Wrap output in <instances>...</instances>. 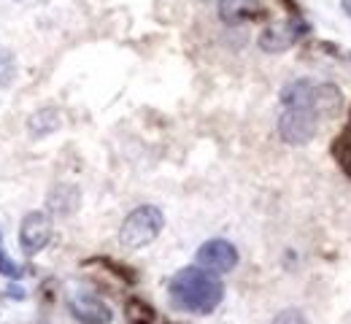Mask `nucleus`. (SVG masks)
I'll return each instance as SVG.
<instances>
[{
	"mask_svg": "<svg viewBox=\"0 0 351 324\" xmlns=\"http://www.w3.org/2000/svg\"><path fill=\"white\" fill-rule=\"evenodd\" d=\"M168 295L178 311H186L195 316H208L219 308L221 297H224V284L217 273L197 265V268L178 271L168 284Z\"/></svg>",
	"mask_w": 351,
	"mask_h": 324,
	"instance_id": "obj_1",
	"label": "nucleus"
},
{
	"mask_svg": "<svg viewBox=\"0 0 351 324\" xmlns=\"http://www.w3.org/2000/svg\"><path fill=\"white\" fill-rule=\"evenodd\" d=\"M162 227H165V214L157 205H138L122 222L119 243L125 249H143L157 240Z\"/></svg>",
	"mask_w": 351,
	"mask_h": 324,
	"instance_id": "obj_2",
	"label": "nucleus"
},
{
	"mask_svg": "<svg viewBox=\"0 0 351 324\" xmlns=\"http://www.w3.org/2000/svg\"><path fill=\"white\" fill-rule=\"evenodd\" d=\"M316 136V114L308 108H284L278 116V138L289 146H306Z\"/></svg>",
	"mask_w": 351,
	"mask_h": 324,
	"instance_id": "obj_3",
	"label": "nucleus"
},
{
	"mask_svg": "<svg viewBox=\"0 0 351 324\" xmlns=\"http://www.w3.org/2000/svg\"><path fill=\"white\" fill-rule=\"evenodd\" d=\"M197 265L200 268H206V271H211V273H230V271H235V265H238V249L230 243V240H224V238H214V240H206L200 249H197Z\"/></svg>",
	"mask_w": 351,
	"mask_h": 324,
	"instance_id": "obj_4",
	"label": "nucleus"
},
{
	"mask_svg": "<svg viewBox=\"0 0 351 324\" xmlns=\"http://www.w3.org/2000/svg\"><path fill=\"white\" fill-rule=\"evenodd\" d=\"M51 238V219L46 211H30L25 219H22V227H19V246L27 257H36L38 251H44L46 243Z\"/></svg>",
	"mask_w": 351,
	"mask_h": 324,
	"instance_id": "obj_5",
	"label": "nucleus"
},
{
	"mask_svg": "<svg viewBox=\"0 0 351 324\" xmlns=\"http://www.w3.org/2000/svg\"><path fill=\"white\" fill-rule=\"evenodd\" d=\"M68 308H71L73 319L82 324H111V319H114L111 308H108L100 297H95V295H89V292L73 295L71 303H68Z\"/></svg>",
	"mask_w": 351,
	"mask_h": 324,
	"instance_id": "obj_6",
	"label": "nucleus"
},
{
	"mask_svg": "<svg viewBox=\"0 0 351 324\" xmlns=\"http://www.w3.org/2000/svg\"><path fill=\"white\" fill-rule=\"evenodd\" d=\"M311 111L316 119H338L343 111V95L335 84H316L313 90V105Z\"/></svg>",
	"mask_w": 351,
	"mask_h": 324,
	"instance_id": "obj_7",
	"label": "nucleus"
},
{
	"mask_svg": "<svg viewBox=\"0 0 351 324\" xmlns=\"http://www.w3.org/2000/svg\"><path fill=\"white\" fill-rule=\"evenodd\" d=\"M219 16L227 25H243L263 16L260 0H219Z\"/></svg>",
	"mask_w": 351,
	"mask_h": 324,
	"instance_id": "obj_8",
	"label": "nucleus"
},
{
	"mask_svg": "<svg viewBox=\"0 0 351 324\" xmlns=\"http://www.w3.org/2000/svg\"><path fill=\"white\" fill-rule=\"evenodd\" d=\"M313 90H316V82H311V79L289 82L281 90V105L284 108H308L311 111V105H313Z\"/></svg>",
	"mask_w": 351,
	"mask_h": 324,
	"instance_id": "obj_9",
	"label": "nucleus"
},
{
	"mask_svg": "<svg viewBox=\"0 0 351 324\" xmlns=\"http://www.w3.org/2000/svg\"><path fill=\"white\" fill-rule=\"evenodd\" d=\"M295 36H298V30L292 22H278V25H270L267 30H263L260 47L265 51H287L295 44Z\"/></svg>",
	"mask_w": 351,
	"mask_h": 324,
	"instance_id": "obj_10",
	"label": "nucleus"
},
{
	"mask_svg": "<svg viewBox=\"0 0 351 324\" xmlns=\"http://www.w3.org/2000/svg\"><path fill=\"white\" fill-rule=\"evenodd\" d=\"M49 208L54 211V214H73L76 208H79V189L71 184H60L54 186V192H51V197H49Z\"/></svg>",
	"mask_w": 351,
	"mask_h": 324,
	"instance_id": "obj_11",
	"label": "nucleus"
},
{
	"mask_svg": "<svg viewBox=\"0 0 351 324\" xmlns=\"http://www.w3.org/2000/svg\"><path fill=\"white\" fill-rule=\"evenodd\" d=\"M27 127H30V133H33L36 138H38V136H49V133H54V130L60 127V114L51 111V108H44V111H38V114L30 116Z\"/></svg>",
	"mask_w": 351,
	"mask_h": 324,
	"instance_id": "obj_12",
	"label": "nucleus"
},
{
	"mask_svg": "<svg viewBox=\"0 0 351 324\" xmlns=\"http://www.w3.org/2000/svg\"><path fill=\"white\" fill-rule=\"evenodd\" d=\"M125 316H128V322L130 324H152L154 322V311H152L143 300H128Z\"/></svg>",
	"mask_w": 351,
	"mask_h": 324,
	"instance_id": "obj_13",
	"label": "nucleus"
},
{
	"mask_svg": "<svg viewBox=\"0 0 351 324\" xmlns=\"http://www.w3.org/2000/svg\"><path fill=\"white\" fill-rule=\"evenodd\" d=\"M332 154H335V162L341 165V171L346 173L351 179V136L346 138L335 140V146H332Z\"/></svg>",
	"mask_w": 351,
	"mask_h": 324,
	"instance_id": "obj_14",
	"label": "nucleus"
},
{
	"mask_svg": "<svg viewBox=\"0 0 351 324\" xmlns=\"http://www.w3.org/2000/svg\"><path fill=\"white\" fill-rule=\"evenodd\" d=\"M273 324H308V316L303 311H298V308H287V311L276 314Z\"/></svg>",
	"mask_w": 351,
	"mask_h": 324,
	"instance_id": "obj_15",
	"label": "nucleus"
},
{
	"mask_svg": "<svg viewBox=\"0 0 351 324\" xmlns=\"http://www.w3.org/2000/svg\"><path fill=\"white\" fill-rule=\"evenodd\" d=\"M0 273L5 278H19L22 276V268L19 265H14L11 260H8V254L3 251V246H0Z\"/></svg>",
	"mask_w": 351,
	"mask_h": 324,
	"instance_id": "obj_16",
	"label": "nucleus"
},
{
	"mask_svg": "<svg viewBox=\"0 0 351 324\" xmlns=\"http://www.w3.org/2000/svg\"><path fill=\"white\" fill-rule=\"evenodd\" d=\"M341 8H343V11L351 16V0H341Z\"/></svg>",
	"mask_w": 351,
	"mask_h": 324,
	"instance_id": "obj_17",
	"label": "nucleus"
},
{
	"mask_svg": "<svg viewBox=\"0 0 351 324\" xmlns=\"http://www.w3.org/2000/svg\"><path fill=\"white\" fill-rule=\"evenodd\" d=\"M25 3H44V0H25Z\"/></svg>",
	"mask_w": 351,
	"mask_h": 324,
	"instance_id": "obj_18",
	"label": "nucleus"
}]
</instances>
